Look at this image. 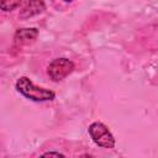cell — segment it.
<instances>
[{
  "instance_id": "52a82bcc",
  "label": "cell",
  "mask_w": 158,
  "mask_h": 158,
  "mask_svg": "<svg viewBox=\"0 0 158 158\" xmlns=\"http://www.w3.org/2000/svg\"><path fill=\"white\" fill-rule=\"evenodd\" d=\"M44 156H63V154L57 153V152H48V153H44Z\"/></svg>"
},
{
  "instance_id": "8992f818",
  "label": "cell",
  "mask_w": 158,
  "mask_h": 158,
  "mask_svg": "<svg viewBox=\"0 0 158 158\" xmlns=\"http://www.w3.org/2000/svg\"><path fill=\"white\" fill-rule=\"evenodd\" d=\"M20 2L21 0H0V6L4 11H11L15 7H17Z\"/></svg>"
},
{
  "instance_id": "ba28073f",
  "label": "cell",
  "mask_w": 158,
  "mask_h": 158,
  "mask_svg": "<svg viewBox=\"0 0 158 158\" xmlns=\"http://www.w3.org/2000/svg\"><path fill=\"white\" fill-rule=\"evenodd\" d=\"M64 1H67V2H69V1H73V0H64Z\"/></svg>"
},
{
  "instance_id": "277c9868",
  "label": "cell",
  "mask_w": 158,
  "mask_h": 158,
  "mask_svg": "<svg viewBox=\"0 0 158 158\" xmlns=\"http://www.w3.org/2000/svg\"><path fill=\"white\" fill-rule=\"evenodd\" d=\"M44 7L46 6H44L43 0H27L20 11V17L21 19L32 17L35 15L41 14L44 10Z\"/></svg>"
},
{
  "instance_id": "6da1fadb",
  "label": "cell",
  "mask_w": 158,
  "mask_h": 158,
  "mask_svg": "<svg viewBox=\"0 0 158 158\" xmlns=\"http://www.w3.org/2000/svg\"><path fill=\"white\" fill-rule=\"evenodd\" d=\"M16 89L21 95L32 101H48L54 99L53 91L35 85L27 77H21L16 81Z\"/></svg>"
},
{
  "instance_id": "3957f363",
  "label": "cell",
  "mask_w": 158,
  "mask_h": 158,
  "mask_svg": "<svg viewBox=\"0 0 158 158\" xmlns=\"http://www.w3.org/2000/svg\"><path fill=\"white\" fill-rule=\"evenodd\" d=\"M74 69V63L67 58H57L48 65L47 73L53 81H59L69 75Z\"/></svg>"
},
{
  "instance_id": "5b68a950",
  "label": "cell",
  "mask_w": 158,
  "mask_h": 158,
  "mask_svg": "<svg viewBox=\"0 0 158 158\" xmlns=\"http://www.w3.org/2000/svg\"><path fill=\"white\" fill-rule=\"evenodd\" d=\"M36 37H37L36 28H22L15 33V43L26 44V43H30L32 40H35Z\"/></svg>"
},
{
  "instance_id": "7a4b0ae2",
  "label": "cell",
  "mask_w": 158,
  "mask_h": 158,
  "mask_svg": "<svg viewBox=\"0 0 158 158\" xmlns=\"http://www.w3.org/2000/svg\"><path fill=\"white\" fill-rule=\"evenodd\" d=\"M88 131L95 144L102 148H114L115 138L102 122H93L89 126Z\"/></svg>"
}]
</instances>
